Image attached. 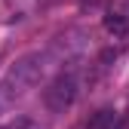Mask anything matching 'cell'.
<instances>
[{
  "mask_svg": "<svg viewBox=\"0 0 129 129\" xmlns=\"http://www.w3.org/2000/svg\"><path fill=\"white\" fill-rule=\"evenodd\" d=\"M77 92H80V83L74 74H58L49 86L43 89V105L52 111V114H64L74 102H77Z\"/></svg>",
  "mask_w": 129,
  "mask_h": 129,
  "instance_id": "cell-1",
  "label": "cell"
},
{
  "mask_svg": "<svg viewBox=\"0 0 129 129\" xmlns=\"http://www.w3.org/2000/svg\"><path fill=\"white\" fill-rule=\"evenodd\" d=\"M0 129H40V123H37V120H31V117H15V120L3 123Z\"/></svg>",
  "mask_w": 129,
  "mask_h": 129,
  "instance_id": "cell-4",
  "label": "cell"
},
{
  "mask_svg": "<svg viewBox=\"0 0 129 129\" xmlns=\"http://www.w3.org/2000/svg\"><path fill=\"white\" fill-rule=\"evenodd\" d=\"M105 31H108V34H114V37H123L126 31H129L126 15H120V12H108V15H105Z\"/></svg>",
  "mask_w": 129,
  "mask_h": 129,
  "instance_id": "cell-3",
  "label": "cell"
},
{
  "mask_svg": "<svg viewBox=\"0 0 129 129\" xmlns=\"http://www.w3.org/2000/svg\"><path fill=\"white\" fill-rule=\"evenodd\" d=\"M40 74H43V55L40 52H31V55L19 58L9 68V74H6V89L9 92H25V89H31L40 80Z\"/></svg>",
  "mask_w": 129,
  "mask_h": 129,
  "instance_id": "cell-2",
  "label": "cell"
}]
</instances>
